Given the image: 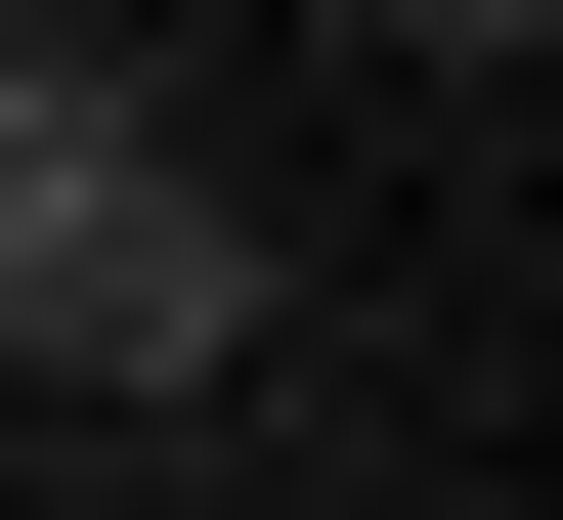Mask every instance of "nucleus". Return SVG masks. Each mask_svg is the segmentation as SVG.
Returning a JSON list of instances; mask_svg holds the SVG:
<instances>
[{
  "label": "nucleus",
  "instance_id": "3",
  "mask_svg": "<svg viewBox=\"0 0 563 520\" xmlns=\"http://www.w3.org/2000/svg\"><path fill=\"white\" fill-rule=\"evenodd\" d=\"M390 44H433V87H520V44H563V0H390Z\"/></svg>",
  "mask_w": 563,
  "mask_h": 520
},
{
  "label": "nucleus",
  "instance_id": "1",
  "mask_svg": "<svg viewBox=\"0 0 563 520\" xmlns=\"http://www.w3.org/2000/svg\"><path fill=\"white\" fill-rule=\"evenodd\" d=\"M0 347H44V390H217V347H261V218H217V174L131 131L87 218H0Z\"/></svg>",
  "mask_w": 563,
  "mask_h": 520
},
{
  "label": "nucleus",
  "instance_id": "2",
  "mask_svg": "<svg viewBox=\"0 0 563 520\" xmlns=\"http://www.w3.org/2000/svg\"><path fill=\"white\" fill-rule=\"evenodd\" d=\"M87 174H131V87H87L44 0H0V218H87Z\"/></svg>",
  "mask_w": 563,
  "mask_h": 520
}]
</instances>
